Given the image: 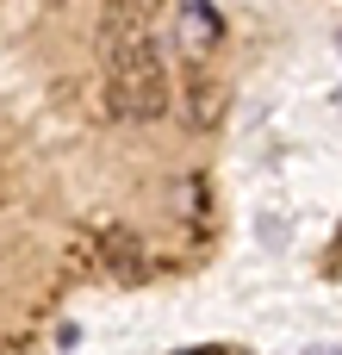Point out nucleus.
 Instances as JSON below:
<instances>
[{"label":"nucleus","instance_id":"1","mask_svg":"<svg viewBox=\"0 0 342 355\" xmlns=\"http://www.w3.org/2000/svg\"><path fill=\"white\" fill-rule=\"evenodd\" d=\"M106 100L118 119H162L168 112V75H162V56L150 37H118L106 44Z\"/></svg>","mask_w":342,"mask_h":355},{"label":"nucleus","instance_id":"2","mask_svg":"<svg viewBox=\"0 0 342 355\" xmlns=\"http://www.w3.org/2000/svg\"><path fill=\"white\" fill-rule=\"evenodd\" d=\"M106 262H112V275H125V281H143V243L137 237H125V231H106Z\"/></svg>","mask_w":342,"mask_h":355},{"label":"nucleus","instance_id":"3","mask_svg":"<svg viewBox=\"0 0 342 355\" xmlns=\"http://www.w3.org/2000/svg\"><path fill=\"white\" fill-rule=\"evenodd\" d=\"M181 19L193 25V44H218V12H212V0H181Z\"/></svg>","mask_w":342,"mask_h":355},{"label":"nucleus","instance_id":"4","mask_svg":"<svg viewBox=\"0 0 342 355\" xmlns=\"http://www.w3.org/2000/svg\"><path fill=\"white\" fill-rule=\"evenodd\" d=\"M174 355H237V349H224V343H193V349H174Z\"/></svg>","mask_w":342,"mask_h":355},{"label":"nucleus","instance_id":"5","mask_svg":"<svg viewBox=\"0 0 342 355\" xmlns=\"http://www.w3.org/2000/svg\"><path fill=\"white\" fill-rule=\"evenodd\" d=\"M312 355H336V349H312Z\"/></svg>","mask_w":342,"mask_h":355},{"label":"nucleus","instance_id":"6","mask_svg":"<svg viewBox=\"0 0 342 355\" xmlns=\"http://www.w3.org/2000/svg\"><path fill=\"white\" fill-rule=\"evenodd\" d=\"M336 44H342V37H336Z\"/></svg>","mask_w":342,"mask_h":355}]
</instances>
